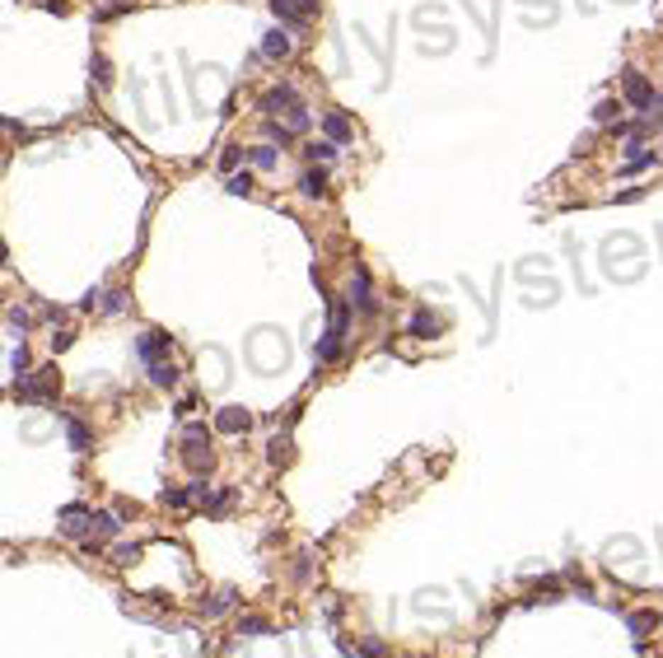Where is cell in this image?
I'll use <instances>...</instances> for the list:
<instances>
[{
  "label": "cell",
  "mask_w": 663,
  "mask_h": 658,
  "mask_svg": "<svg viewBox=\"0 0 663 658\" xmlns=\"http://www.w3.org/2000/svg\"><path fill=\"white\" fill-rule=\"evenodd\" d=\"M299 191L308 196V201H323V196H327V173H323V168H308V173L299 178Z\"/></svg>",
  "instance_id": "12"
},
{
  "label": "cell",
  "mask_w": 663,
  "mask_h": 658,
  "mask_svg": "<svg viewBox=\"0 0 663 658\" xmlns=\"http://www.w3.org/2000/svg\"><path fill=\"white\" fill-rule=\"evenodd\" d=\"M626 99H630V108H640V112H654V103H659L640 70H626Z\"/></svg>",
  "instance_id": "6"
},
{
  "label": "cell",
  "mask_w": 663,
  "mask_h": 658,
  "mask_svg": "<svg viewBox=\"0 0 663 658\" xmlns=\"http://www.w3.org/2000/svg\"><path fill=\"white\" fill-rule=\"evenodd\" d=\"M135 556H140V551H135V547H117V565H131Z\"/></svg>",
  "instance_id": "32"
},
{
  "label": "cell",
  "mask_w": 663,
  "mask_h": 658,
  "mask_svg": "<svg viewBox=\"0 0 663 658\" xmlns=\"http://www.w3.org/2000/svg\"><path fill=\"white\" fill-rule=\"evenodd\" d=\"M243 359L257 369V374H281V369L290 364V346H285V332H276V327H257V332L247 336Z\"/></svg>",
  "instance_id": "1"
},
{
  "label": "cell",
  "mask_w": 663,
  "mask_h": 658,
  "mask_svg": "<svg viewBox=\"0 0 663 658\" xmlns=\"http://www.w3.org/2000/svg\"><path fill=\"white\" fill-rule=\"evenodd\" d=\"M281 108L285 112L299 108V89H294V84H276V89H267L262 103H257V112H267V117H281Z\"/></svg>",
  "instance_id": "5"
},
{
  "label": "cell",
  "mask_w": 663,
  "mask_h": 658,
  "mask_svg": "<svg viewBox=\"0 0 663 658\" xmlns=\"http://www.w3.org/2000/svg\"><path fill=\"white\" fill-rule=\"evenodd\" d=\"M308 122H313V112H308V108L299 103V108L290 112V131H294V135H299V131H308Z\"/></svg>",
  "instance_id": "22"
},
{
  "label": "cell",
  "mask_w": 663,
  "mask_h": 658,
  "mask_svg": "<svg viewBox=\"0 0 663 658\" xmlns=\"http://www.w3.org/2000/svg\"><path fill=\"white\" fill-rule=\"evenodd\" d=\"M303 155L313 159V164H332V159H337V140H313Z\"/></svg>",
  "instance_id": "18"
},
{
  "label": "cell",
  "mask_w": 663,
  "mask_h": 658,
  "mask_svg": "<svg viewBox=\"0 0 663 658\" xmlns=\"http://www.w3.org/2000/svg\"><path fill=\"white\" fill-rule=\"evenodd\" d=\"M103 299H108V294H103V290H89V294H84V299H79V308H99Z\"/></svg>",
  "instance_id": "31"
},
{
  "label": "cell",
  "mask_w": 663,
  "mask_h": 658,
  "mask_svg": "<svg viewBox=\"0 0 663 658\" xmlns=\"http://www.w3.org/2000/svg\"><path fill=\"white\" fill-rule=\"evenodd\" d=\"M229 603H234V593H220V598H215V603H211V607H206V616H220V612H225V607H229Z\"/></svg>",
  "instance_id": "29"
},
{
  "label": "cell",
  "mask_w": 663,
  "mask_h": 658,
  "mask_svg": "<svg viewBox=\"0 0 663 658\" xmlns=\"http://www.w3.org/2000/svg\"><path fill=\"white\" fill-rule=\"evenodd\" d=\"M164 504H173V509H187V504H191V491H164Z\"/></svg>",
  "instance_id": "25"
},
{
  "label": "cell",
  "mask_w": 663,
  "mask_h": 658,
  "mask_svg": "<svg viewBox=\"0 0 663 658\" xmlns=\"http://www.w3.org/2000/svg\"><path fill=\"white\" fill-rule=\"evenodd\" d=\"M271 10H276V19H281V23H290V28H299V23L308 19V14L299 10V0H271Z\"/></svg>",
  "instance_id": "14"
},
{
  "label": "cell",
  "mask_w": 663,
  "mask_h": 658,
  "mask_svg": "<svg viewBox=\"0 0 663 658\" xmlns=\"http://www.w3.org/2000/svg\"><path fill=\"white\" fill-rule=\"evenodd\" d=\"M346 327H350V299L346 303H332V323L323 332V346H318V364H332L341 355V341H346Z\"/></svg>",
  "instance_id": "2"
},
{
  "label": "cell",
  "mask_w": 663,
  "mask_h": 658,
  "mask_svg": "<svg viewBox=\"0 0 663 658\" xmlns=\"http://www.w3.org/2000/svg\"><path fill=\"white\" fill-rule=\"evenodd\" d=\"M247 425H252V416H247L243 406H225V411L215 416V430H225V435H243Z\"/></svg>",
  "instance_id": "10"
},
{
  "label": "cell",
  "mask_w": 663,
  "mask_h": 658,
  "mask_svg": "<svg viewBox=\"0 0 663 658\" xmlns=\"http://www.w3.org/2000/svg\"><path fill=\"white\" fill-rule=\"evenodd\" d=\"M57 369H38V379L28 383H14V402H52V392H57Z\"/></svg>",
  "instance_id": "3"
},
{
  "label": "cell",
  "mask_w": 663,
  "mask_h": 658,
  "mask_svg": "<svg viewBox=\"0 0 663 658\" xmlns=\"http://www.w3.org/2000/svg\"><path fill=\"white\" fill-rule=\"evenodd\" d=\"M290 457V439H271V462H285Z\"/></svg>",
  "instance_id": "27"
},
{
  "label": "cell",
  "mask_w": 663,
  "mask_h": 658,
  "mask_svg": "<svg viewBox=\"0 0 663 658\" xmlns=\"http://www.w3.org/2000/svg\"><path fill=\"white\" fill-rule=\"evenodd\" d=\"M94 79H99V84H108V79H113V75H108V61H103V56H94Z\"/></svg>",
  "instance_id": "30"
},
{
  "label": "cell",
  "mask_w": 663,
  "mask_h": 658,
  "mask_svg": "<svg viewBox=\"0 0 663 658\" xmlns=\"http://www.w3.org/2000/svg\"><path fill=\"white\" fill-rule=\"evenodd\" d=\"M299 10H303V14H313V10H318V0H299Z\"/></svg>",
  "instance_id": "34"
},
{
  "label": "cell",
  "mask_w": 663,
  "mask_h": 658,
  "mask_svg": "<svg viewBox=\"0 0 663 658\" xmlns=\"http://www.w3.org/2000/svg\"><path fill=\"white\" fill-rule=\"evenodd\" d=\"M594 117H598V122H603V126H607V122H617V117H621V103L603 99V103H598V112H594Z\"/></svg>",
  "instance_id": "21"
},
{
  "label": "cell",
  "mask_w": 663,
  "mask_h": 658,
  "mask_svg": "<svg viewBox=\"0 0 663 658\" xmlns=\"http://www.w3.org/2000/svg\"><path fill=\"white\" fill-rule=\"evenodd\" d=\"M169 346H173V336H164V332H140V341H135V355L145 359V364H155V359L169 355Z\"/></svg>",
  "instance_id": "7"
},
{
  "label": "cell",
  "mask_w": 663,
  "mask_h": 658,
  "mask_svg": "<svg viewBox=\"0 0 663 658\" xmlns=\"http://www.w3.org/2000/svg\"><path fill=\"white\" fill-rule=\"evenodd\" d=\"M406 332H411V336H439V318H435V313H425V308H416V313H411V323H406Z\"/></svg>",
  "instance_id": "13"
},
{
  "label": "cell",
  "mask_w": 663,
  "mask_h": 658,
  "mask_svg": "<svg viewBox=\"0 0 663 658\" xmlns=\"http://www.w3.org/2000/svg\"><path fill=\"white\" fill-rule=\"evenodd\" d=\"M66 435H70V448H79V453L89 448V430H84L79 420H66Z\"/></svg>",
  "instance_id": "19"
},
{
  "label": "cell",
  "mask_w": 663,
  "mask_h": 658,
  "mask_svg": "<svg viewBox=\"0 0 663 658\" xmlns=\"http://www.w3.org/2000/svg\"><path fill=\"white\" fill-rule=\"evenodd\" d=\"M150 383H155V388H173V383H178L173 359H155V364H150Z\"/></svg>",
  "instance_id": "16"
},
{
  "label": "cell",
  "mask_w": 663,
  "mask_h": 658,
  "mask_svg": "<svg viewBox=\"0 0 663 658\" xmlns=\"http://www.w3.org/2000/svg\"><path fill=\"white\" fill-rule=\"evenodd\" d=\"M89 528H94V513L84 509V504H70V509L61 513V532L66 537H84Z\"/></svg>",
  "instance_id": "9"
},
{
  "label": "cell",
  "mask_w": 663,
  "mask_h": 658,
  "mask_svg": "<svg viewBox=\"0 0 663 658\" xmlns=\"http://www.w3.org/2000/svg\"><path fill=\"white\" fill-rule=\"evenodd\" d=\"M94 528H99L103 537H113L117 532V518H113V513H94Z\"/></svg>",
  "instance_id": "24"
},
{
  "label": "cell",
  "mask_w": 663,
  "mask_h": 658,
  "mask_svg": "<svg viewBox=\"0 0 663 658\" xmlns=\"http://www.w3.org/2000/svg\"><path fill=\"white\" fill-rule=\"evenodd\" d=\"M267 135H271V145H290V140H294V131H290V126L271 122V117H267Z\"/></svg>",
  "instance_id": "20"
},
{
  "label": "cell",
  "mask_w": 663,
  "mask_h": 658,
  "mask_svg": "<svg viewBox=\"0 0 663 658\" xmlns=\"http://www.w3.org/2000/svg\"><path fill=\"white\" fill-rule=\"evenodd\" d=\"M220 168H238V145L225 150V159H220Z\"/></svg>",
  "instance_id": "33"
},
{
  "label": "cell",
  "mask_w": 663,
  "mask_h": 658,
  "mask_svg": "<svg viewBox=\"0 0 663 658\" xmlns=\"http://www.w3.org/2000/svg\"><path fill=\"white\" fill-rule=\"evenodd\" d=\"M346 294H350V303H355L360 313H374V308H379V299H374V290H369V271H364V267L350 276V290H346Z\"/></svg>",
  "instance_id": "8"
},
{
  "label": "cell",
  "mask_w": 663,
  "mask_h": 658,
  "mask_svg": "<svg viewBox=\"0 0 663 658\" xmlns=\"http://www.w3.org/2000/svg\"><path fill=\"white\" fill-rule=\"evenodd\" d=\"M247 164L262 168V173H267V168H276V145H252V150H247Z\"/></svg>",
  "instance_id": "17"
},
{
  "label": "cell",
  "mask_w": 663,
  "mask_h": 658,
  "mask_svg": "<svg viewBox=\"0 0 663 658\" xmlns=\"http://www.w3.org/2000/svg\"><path fill=\"white\" fill-rule=\"evenodd\" d=\"M103 308H108V313H122V308H126V294H122V290H113L108 299H103Z\"/></svg>",
  "instance_id": "28"
},
{
  "label": "cell",
  "mask_w": 663,
  "mask_h": 658,
  "mask_svg": "<svg viewBox=\"0 0 663 658\" xmlns=\"http://www.w3.org/2000/svg\"><path fill=\"white\" fill-rule=\"evenodd\" d=\"M290 33H285V28H271L267 38H262V56H271V61H281V56H290Z\"/></svg>",
  "instance_id": "11"
},
{
  "label": "cell",
  "mask_w": 663,
  "mask_h": 658,
  "mask_svg": "<svg viewBox=\"0 0 663 658\" xmlns=\"http://www.w3.org/2000/svg\"><path fill=\"white\" fill-rule=\"evenodd\" d=\"M10 369H14V374H23V369H28V350H23V346L10 350Z\"/></svg>",
  "instance_id": "26"
},
{
  "label": "cell",
  "mask_w": 663,
  "mask_h": 658,
  "mask_svg": "<svg viewBox=\"0 0 663 658\" xmlns=\"http://www.w3.org/2000/svg\"><path fill=\"white\" fill-rule=\"evenodd\" d=\"M323 131H327V140H350V122L341 117V112H323Z\"/></svg>",
  "instance_id": "15"
},
{
  "label": "cell",
  "mask_w": 663,
  "mask_h": 658,
  "mask_svg": "<svg viewBox=\"0 0 663 658\" xmlns=\"http://www.w3.org/2000/svg\"><path fill=\"white\" fill-rule=\"evenodd\" d=\"M182 448H187V462L191 467H211V435H206V425H187L182 430Z\"/></svg>",
  "instance_id": "4"
},
{
  "label": "cell",
  "mask_w": 663,
  "mask_h": 658,
  "mask_svg": "<svg viewBox=\"0 0 663 658\" xmlns=\"http://www.w3.org/2000/svg\"><path fill=\"white\" fill-rule=\"evenodd\" d=\"M229 191H234V196H247V191H252V173H234V178H229Z\"/></svg>",
  "instance_id": "23"
}]
</instances>
